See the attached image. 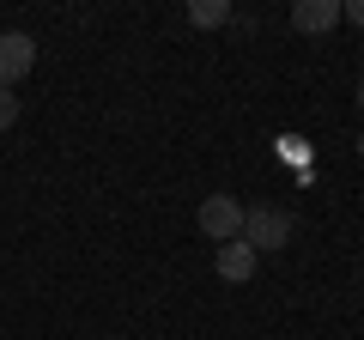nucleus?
<instances>
[{
	"label": "nucleus",
	"instance_id": "2",
	"mask_svg": "<svg viewBox=\"0 0 364 340\" xmlns=\"http://www.w3.org/2000/svg\"><path fill=\"white\" fill-rule=\"evenodd\" d=\"M200 231H207L213 243H237V237H243V201L207 195V201H200Z\"/></svg>",
	"mask_w": 364,
	"mask_h": 340
},
{
	"label": "nucleus",
	"instance_id": "4",
	"mask_svg": "<svg viewBox=\"0 0 364 340\" xmlns=\"http://www.w3.org/2000/svg\"><path fill=\"white\" fill-rule=\"evenodd\" d=\"M213 267H219V280H231V286H243V280H255V249L237 237V243H219V255H213Z\"/></svg>",
	"mask_w": 364,
	"mask_h": 340
},
{
	"label": "nucleus",
	"instance_id": "6",
	"mask_svg": "<svg viewBox=\"0 0 364 340\" xmlns=\"http://www.w3.org/2000/svg\"><path fill=\"white\" fill-rule=\"evenodd\" d=\"M225 18H231V6H225V0H195V6H188V25H200V31L225 25Z\"/></svg>",
	"mask_w": 364,
	"mask_h": 340
},
{
	"label": "nucleus",
	"instance_id": "9",
	"mask_svg": "<svg viewBox=\"0 0 364 340\" xmlns=\"http://www.w3.org/2000/svg\"><path fill=\"white\" fill-rule=\"evenodd\" d=\"M358 110H364V79H358Z\"/></svg>",
	"mask_w": 364,
	"mask_h": 340
},
{
	"label": "nucleus",
	"instance_id": "8",
	"mask_svg": "<svg viewBox=\"0 0 364 340\" xmlns=\"http://www.w3.org/2000/svg\"><path fill=\"white\" fill-rule=\"evenodd\" d=\"M340 13H352V25H364V0H352V6H340Z\"/></svg>",
	"mask_w": 364,
	"mask_h": 340
},
{
	"label": "nucleus",
	"instance_id": "10",
	"mask_svg": "<svg viewBox=\"0 0 364 340\" xmlns=\"http://www.w3.org/2000/svg\"><path fill=\"white\" fill-rule=\"evenodd\" d=\"M358 158H364V134H358Z\"/></svg>",
	"mask_w": 364,
	"mask_h": 340
},
{
	"label": "nucleus",
	"instance_id": "3",
	"mask_svg": "<svg viewBox=\"0 0 364 340\" xmlns=\"http://www.w3.org/2000/svg\"><path fill=\"white\" fill-rule=\"evenodd\" d=\"M31 67H37V43H31L25 31H6V37H0V85L13 92Z\"/></svg>",
	"mask_w": 364,
	"mask_h": 340
},
{
	"label": "nucleus",
	"instance_id": "1",
	"mask_svg": "<svg viewBox=\"0 0 364 340\" xmlns=\"http://www.w3.org/2000/svg\"><path fill=\"white\" fill-rule=\"evenodd\" d=\"M243 243L255 249H286L291 243V213L286 207H243Z\"/></svg>",
	"mask_w": 364,
	"mask_h": 340
},
{
	"label": "nucleus",
	"instance_id": "5",
	"mask_svg": "<svg viewBox=\"0 0 364 340\" xmlns=\"http://www.w3.org/2000/svg\"><path fill=\"white\" fill-rule=\"evenodd\" d=\"M340 18H346V13H340V0H298V6H291V25L310 31V37H316V31H334Z\"/></svg>",
	"mask_w": 364,
	"mask_h": 340
},
{
	"label": "nucleus",
	"instance_id": "7",
	"mask_svg": "<svg viewBox=\"0 0 364 340\" xmlns=\"http://www.w3.org/2000/svg\"><path fill=\"white\" fill-rule=\"evenodd\" d=\"M13 122H18V97H13V92H6V85H0V134L13 128Z\"/></svg>",
	"mask_w": 364,
	"mask_h": 340
}]
</instances>
